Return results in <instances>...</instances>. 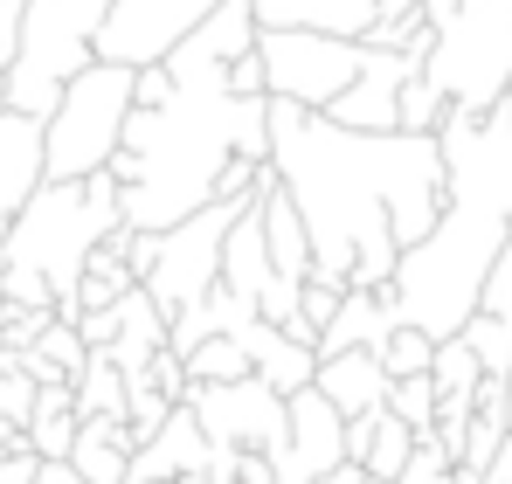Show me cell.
I'll return each instance as SVG.
<instances>
[{
  "label": "cell",
  "mask_w": 512,
  "mask_h": 484,
  "mask_svg": "<svg viewBox=\"0 0 512 484\" xmlns=\"http://www.w3.org/2000/svg\"><path fill=\"white\" fill-rule=\"evenodd\" d=\"M423 77L450 97V111H492L512 83V0H457L443 28H429Z\"/></svg>",
  "instance_id": "cell-6"
},
{
  "label": "cell",
  "mask_w": 512,
  "mask_h": 484,
  "mask_svg": "<svg viewBox=\"0 0 512 484\" xmlns=\"http://www.w3.org/2000/svg\"><path fill=\"white\" fill-rule=\"evenodd\" d=\"M485 484H512V429H506V443H499V457L485 464Z\"/></svg>",
  "instance_id": "cell-41"
},
{
  "label": "cell",
  "mask_w": 512,
  "mask_h": 484,
  "mask_svg": "<svg viewBox=\"0 0 512 484\" xmlns=\"http://www.w3.org/2000/svg\"><path fill=\"white\" fill-rule=\"evenodd\" d=\"M125 111H132V70L90 56L84 70L63 83L56 111L42 118V180H90V173H104L111 153H118Z\"/></svg>",
  "instance_id": "cell-5"
},
{
  "label": "cell",
  "mask_w": 512,
  "mask_h": 484,
  "mask_svg": "<svg viewBox=\"0 0 512 484\" xmlns=\"http://www.w3.org/2000/svg\"><path fill=\"white\" fill-rule=\"evenodd\" d=\"M395 332V312H388V298L381 291H340V312L326 319V332H319V360L326 353H353V346H381Z\"/></svg>",
  "instance_id": "cell-21"
},
{
  "label": "cell",
  "mask_w": 512,
  "mask_h": 484,
  "mask_svg": "<svg viewBox=\"0 0 512 484\" xmlns=\"http://www.w3.org/2000/svg\"><path fill=\"white\" fill-rule=\"evenodd\" d=\"M256 222H263V249H270V270L277 277H291V284H305L312 277V236H305V222H298V208H291V194L277 187V173L256 187Z\"/></svg>",
  "instance_id": "cell-16"
},
{
  "label": "cell",
  "mask_w": 512,
  "mask_h": 484,
  "mask_svg": "<svg viewBox=\"0 0 512 484\" xmlns=\"http://www.w3.org/2000/svg\"><path fill=\"white\" fill-rule=\"evenodd\" d=\"M395 484H457V464H450L429 436H416V450H409V464H402Z\"/></svg>",
  "instance_id": "cell-35"
},
{
  "label": "cell",
  "mask_w": 512,
  "mask_h": 484,
  "mask_svg": "<svg viewBox=\"0 0 512 484\" xmlns=\"http://www.w3.org/2000/svg\"><path fill=\"white\" fill-rule=\"evenodd\" d=\"M0 111H7V77H0Z\"/></svg>",
  "instance_id": "cell-43"
},
{
  "label": "cell",
  "mask_w": 512,
  "mask_h": 484,
  "mask_svg": "<svg viewBox=\"0 0 512 484\" xmlns=\"http://www.w3.org/2000/svg\"><path fill=\"white\" fill-rule=\"evenodd\" d=\"M70 464L84 484H132V429L125 415H77Z\"/></svg>",
  "instance_id": "cell-18"
},
{
  "label": "cell",
  "mask_w": 512,
  "mask_h": 484,
  "mask_svg": "<svg viewBox=\"0 0 512 484\" xmlns=\"http://www.w3.org/2000/svg\"><path fill=\"white\" fill-rule=\"evenodd\" d=\"M35 484H84L70 457H35Z\"/></svg>",
  "instance_id": "cell-39"
},
{
  "label": "cell",
  "mask_w": 512,
  "mask_h": 484,
  "mask_svg": "<svg viewBox=\"0 0 512 484\" xmlns=\"http://www.w3.org/2000/svg\"><path fill=\"white\" fill-rule=\"evenodd\" d=\"M104 7L111 0H28L21 7V42L7 63V111H28V118L56 111L63 83L90 63Z\"/></svg>",
  "instance_id": "cell-7"
},
{
  "label": "cell",
  "mask_w": 512,
  "mask_h": 484,
  "mask_svg": "<svg viewBox=\"0 0 512 484\" xmlns=\"http://www.w3.org/2000/svg\"><path fill=\"white\" fill-rule=\"evenodd\" d=\"M277 270H270V249H263V222H256V201L229 222V236H222V291H236V298H250L256 305V291L270 284Z\"/></svg>",
  "instance_id": "cell-22"
},
{
  "label": "cell",
  "mask_w": 512,
  "mask_h": 484,
  "mask_svg": "<svg viewBox=\"0 0 512 484\" xmlns=\"http://www.w3.org/2000/svg\"><path fill=\"white\" fill-rule=\"evenodd\" d=\"M201 471H208V436L187 415V402L173 408L153 436L132 443V484H180V478H201Z\"/></svg>",
  "instance_id": "cell-13"
},
{
  "label": "cell",
  "mask_w": 512,
  "mask_h": 484,
  "mask_svg": "<svg viewBox=\"0 0 512 484\" xmlns=\"http://www.w3.org/2000/svg\"><path fill=\"white\" fill-rule=\"evenodd\" d=\"M35 187H42V118L0 111V236H7V222L28 208Z\"/></svg>",
  "instance_id": "cell-14"
},
{
  "label": "cell",
  "mask_w": 512,
  "mask_h": 484,
  "mask_svg": "<svg viewBox=\"0 0 512 484\" xmlns=\"http://www.w3.org/2000/svg\"><path fill=\"white\" fill-rule=\"evenodd\" d=\"M506 422H512V374H506Z\"/></svg>",
  "instance_id": "cell-42"
},
{
  "label": "cell",
  "mask_w": 512,
  "mask_h": 484,
  "mask_svg": "<svg viewBox=\"0 0 512 484\" xmlns=\"http://www.w3.org/2000/svg\"><path fill=\"white\" fill-rule=\"evenodd\" d=\"M215 7H222V0H111L104 21H97L90 56H97V63H125V70L167 63Z\"/></svg>",
  "instance_id": "cell-11"
},
{
  "label": "cell",
  "mask_w": 512,
  "mask_h": 484,
  "mask_svg": "<svg viewBox=\"0 0 512 484\" xmlns=\"http://www.w3.org/2000/svg\"><path fill=\"white\" fill-rule=\"evenodd\" d=\"M180 367H187V381H243V374H250V353H243V339L215 332V339H201L194 353H180Z\"/></svg>",
  "instance_id": "cell-27"
},
{
  "label": "cell",
  "mask_w": 512,
  "mask_h": 484,
  "mask_svg": "<svg viewBox=\"0 0 512 484\" xmlns=\"http://www.w3.org/2000/svg\"><path fill=\"white\" fill-rule=\"evenodd\" d=\"M56 312H35V305H0V353H28L42 339V325Z\"/></svg>",
  "instance_id": "cell-34"
},
{
  "label": "cell",
  "mask_w": 512,
  "mask_h": 484,
  "mask_svg": "<svg viewBox=\"0 0 512 484\" xmlns=\"http://www.w3.org/2000/svg\"><path fill=\"white\" fill-rule=\"evenodd\" d=\"M457 339L471 346V360H478V374H485V381H506V374H512V325H506V319H492V312H471Z\"/></svg>",
  "instance_id": "cell-26"
},
{
  "label": "cell",
  "mask_w": 512,
  "mask_h": 484,
  "mask_svg": "<svg viewBox=\"0 0 512 484\" xmlns=\"http://www.w3.org/2000/svg\"><path fill=\"white\" fill-rule=\"evenodd\" d=\"M180 484H201V478H180Z\"/></svg>",
  "instance_id": "cell-44"
},
{
  "label": "cell",
  "mask_w": 512,
  "mask_h": 484,
  "mask_svg": "<svg viewBox=\"0 0 512 484\" xmlns=\"http://www.w3.org/2000/svg\"><path fill=\"white\" fill-rule=\"evenodd\" d=\"M187 415L222 450H263L270 457L284 443V395L263 388L256 374H243V381H194L187 388Z\"/></svg>",
  "instance_id": "cell-12"
},
{
  "label": "cell",
  "mask_w": 512,
  "mask_h": 484,
  "mask_svg": "<svg viewBox=\"0 0 512 484\" xmlns=\"http://www.w3.org/2000/svg\"><path fill=\"white\" fill-rule=\"evenodd\" d=\"M21 443H28V457H70V443H77V402H70V388H35V408L21 422Z\"/></svg>",
  "instance_id": "cell-23"
},
{
  "label": "cell",
  "mask_w": 512,
  "mask_h": 484,
  "mask_svg": "<svg viewBox=\"0 0 512 484\" xmlns=\"http://www.w3.org/2000/svg\"><path fill=\"white\" fill-rule=\"evenodd\" d=\"M111 332H118V305H104V312H77V339H84V346H111Z\"/></svg>",
  "instance_id": "cell-37"
},
{
  "label": "cell",
  "mask_w": 512,
  "mask_h": 484,
  "mask_svg": "<svg viewBox=\"0 0 512 484\" xmlns=\"http://www.w3.org/2000/svg\"><path fill=\"white\" fill-rule=\"evenodd\" d=\"M0 484H35V457L28 450H7L0 457Z\"/></svg>",
  "instance_id": "cell-40"
},
{
  "label": "cell",
  "mask_w": 512,
  "mask_h": 484,
  "mask_svg": "<svg viewBox=\"0 0 512 484\" xmlns=\"http://www.w3.org/2000/svg\"><path fill=\"white\" fill-rule=\"evenodd\" d=\"M243 353H250V374L263 388H277V395H298V388H312V374H319V353L305 346V339H291L284 325H263L250 319L243 332Z\"/></svg>",
  "instance_id": "cell-15"
},
{
  "label": "cell",
  "mask_w": 512,
  "mask_h": 484,
  "mask_svg": "<svg viewBox=\"0 0 512 484\" xmlns=\"http://www.w3.org/2000/svg\"><path fill=\"white\" fill-rule=\"evenodd\" d=\"M167 346V319L153 312V298L146 291H125L118 298V332H111V360H118V374H125V388H146V367H153V353Z\"/></svg>",
  "instance_id": "cell-19"
},
{
  "label": "cell",
  "mask_w": 512,
  "mask_h": 484,
  "mask_svg": "<svg viewBox=\"0 0 512 484\" xmlns=\"http://www.w3.org/2000/svg\"><path fill=\"white\" fill-rule=\"evenodd\" d=\"M167 104L125 111L111 180H118V215L125 229L160 236L187 222L194 208L215 201V180L229 160H263L270 166V97H229L222 63H201L187 49L167 56Z\"/></svg>",
  "instance_id": "cell-2"
},
{
  "label": "cell",
  "mask_w": 512,
  "mask_h": 484,
  "mask_svg": "<svg viewBox=\"0 0 512 484\" xmlns=\"http://www.w3.org/2000/svg\"><path fill=\"white\" fill-rule=\"evenodd\" d=\"M229 484H277L270 478V457H263V450H243V457H236V478Z\"/></svg>",
  "instance_id": "cell-38"
},
{
  "label": "cell",
  "mask_w": 512,
  "mask_h": 484,
  "mask_svg": "<svg viewBox=\"0 0 512 484\" xmlns=\"http://www.w3.org/2000/svg\"><path fill=\"white\" fill-rule=\"evenodd\" d=\"M436 146H443V173H450V194L464 201H485L512 222V83L492 111H450L436 125Z\"/></svg>",
  "instance_id": "cell-10"
},
{
  "label": "cell",
  "mask_w": 512,
  "mask_h": 484,
  "mask_svg": "<svg viewBox=\"0 0 512 484\" xmlns=\"http://www.w3.org/2000/svg\"><path fill=\"white\" fill-rule=\"evenodd\" d=\"M118 236H125V229H118ZM118 236H104L97 249H90L84 277H77V312H104V305H118L125 291H139V277H132V263H125Z\"/></svg>",
  "instance_id": "cell-24"
},
{
  "label": "cell",
  "mask_w": 512,
  "mask_h": 484,
  "mask_svg": "<svg viewBox=\"0 0 512 484\" xmlns=\"http://www.w3.org/2000/svg\"><path fill=\"white\" fill-rule=\"evenodd\" d=\"M146 381H153V388H160V395H167V402H187V388H194V381H187V367H180V353H173V346H160V353H153V367H146Z\"/></svg>",
  "instance_id": "cell-36"
},
{
  "label": "cell",
  "mask_w": 512,
  "mask_h": 484,
  "mask_svg": "<svg viewBox=\"0 0 512 484\" xmlns=\"http://www.w3.org/2000/svg\"><path fill=\"white\" fill-rule=\"evenodd\" d=\"M506 229L512 222L499 208L450 194L443 215H436V229L395 256V277H388V291H381L388 312H395V325H416L429 339H457L464 319L478 312V284H485V270H492Z\"/></svg>",
  "instance_id": "cell-4"
},
{
  "label": "cell",
  "mask_w": 512,
  "mask_h": 484,
  "mask_svg": "<svg viewBox=\"0 0 512 484\" xmlns=\"http://www.w3.org/2000/svg\"><path fill=\"white\" fill-rule=\"evenodd\" d=\"M443 118H450V97L416 70V77L402 83V97H395V132H436Z\"/></svg>",
  "instance_id": "cell-28"
},
{
  "label": "cell",
  "mask_w": 512,
  "mask_h": 484,
  "mask_svg": "<svg viewBox=\"0 0 512 484\" xmlns=\"http://www.w3.org/2000/svg\"><path fill=\"white\" fill-rule=\"evenodd\" d=\"M367 42L353 35H319V28H256V63H263V90L298 104V111H326L346 83L360 77Z\"/></svg>",
  "instance_id": "cell-8"
},
{
  "label": "cell",
  "mask_w": 512,
  "mask_h": 484,
  "mask_svg": "<svg viewBox=\"0 0 512 484\" xmlns=\"http://www.w3.org/2000/svg\"><path fill=\"white\" fill-rule=\"evenodd\" d=\"M388 415H395V422H409L416 436H429V429H436V388H429V374L388 381Z\"/></svg>",
  "instance_id": "cell-31"
},
{
  "label": "cell",
  "mask_w": 512,
  "mask_h": 484,
  "mask_svg": "<svg viewBox=\"0 0 512 484\" xmlns=\"http://www.w3.org/2000/svg\"><path fill=\"white\" fill-rule=\"evenodd\" d=\"M367 484H381V478H367Z\"/></svg>",
  "instance_id": "cell-45"
},
{
  "label": "cell",
  "mask_w": 512,
  "mask_h": 484,
  "mask_svg": "<svg viewBox=\"0 0 512 484\" xmlns=\"http://www.w3.org/2000/svg\"><path fill=\"white\" fill-rule=\"evenodd\" d=\"M381 0H250L256 28H319V35H367Z\"/></svg>",
  "instance_id": "cell-20"
},
{
  "label": "cell",
  "mask_w": 512,
  "mask_h": 484,
  "mask_svg": "<svg viewBox=\"0 0 512 484\" xmlns=\"http://www.w3.org/2000/svg\"><path fill=\"white\" fill-rule=\"evenodd\" d=\"M478 312H492V319L512 325V229L499 242V256H492V270H485V284H478Z\"/></svg>",
  "instance_id": "cell-32"
},
{
  "label": "cell",
  "mask_w": 512,
  "mask_h": 484,
  "mask_svg": "<svg viewBox=\"0 0 512 484\" xmlns=\"http://www.w3.org/2000/svg\"><path fill=\"white\" fill-rule=\"evenodd\" d=\"M243 208H250V201H208V208H194L187 222L160 229V256H153V270L139 277V291L153 298L160 319H180L187 305H201V298L215 291V277H222V236H229V222H236Z\"/></svg>",
  "instance_id": "cell-9"
},
{
  "label": "cell",
  "mask_w": 512,
  "mask_h": 484,
  "mask_svg": "<svg viewBox=\"0 0 512 484\" xmlns=\"http://www.w3.org/2000/svg\"><path fill=\"white\" fill-rule=\"evenodd\" d=\"M28 408H35V381L21 374V360H14V353H0V422H7V429H21V422H28Z\"/></svg>",
  "instance_id": "cell-33"
},
{
  "label": "cell",
  "mask_w": 512,
  "mask_h": 484,
  "mask_svg": "<svg viewBox=\"0 0 512 484\" xmlns=\"http://www.w3.org/2000/svg\"><path fill=\"white\" fill-rule=\"evenodd\" d=\"M333 312H340V291H333V284H319V277H305V284H298V319L284 325V332H291V339H305V346L319 353V332H326Z\"/></svg>",
  "instance_id": "cell-30"
},
{
  "label": "cell",
  "mask_w": 512,
  "mask_h": 484,
  "mask_svg": "<svg viewBox=\"0 0 512 484\" xmlns=\"http://www.w3.org/2000/svg\"><path fill=\"white\" fill-rule=\"evenodd\" d=\"M270 173L312 236V277L333 291H388L395 256L450 201L436 132H346L284 97H270Z\"/></svg>",
  "instance_id": "cell-1"
},
{
  "label": "cell",
  "mask_w": 512,
  "mask_h": 484,
  "mask_svg": "<svg viewBox=\"0 0 512 484\" xmlns=\"http://www.w3.org/2000/svg\"><path fill=\"white\" fill-rule=\"evenodd\" d=\"M70 402H77V415H125V374L104 346H90L84 374L70 381Z\"/></svg>",
  "instance_id": "cell-25"
},
{
  "label": "cell",
  "mask_w": 512,
  "mask_h": 484,
  "mask_svg": "<svg viewBox=\"0 0 512 484\" xmlns=\"http://www.w3.org/2000/svg\"><path fill=\"white\" fill-rule=\"evenodd\" d=\"M429 353H436V339H429V332H416V325H395V332L374 346V360H381V374H388V381L429 374Z\"/></svg>",
  "instance_id": "cell-29"
},
{
  "label": "cell",
  "mask_w": 512,
  "mask_h": 484,
  "mask_svg": "<svg viewBox=\"0 0 512 484\" xmlns=\"http://www.w3.org/2000/svg\"><path fill=\"white\" fill-rule=\"evenodd\" d=\"M312 388L340 408L346 422L388 402V374H381V360H374L367 346H353V353H326V360H319V374H312Z\"/></svg>",
  "instance_id": "cell-17"
},
{
  "label": "cell",
  "mask_w": 512,
  "mask_h": 484,
  "mask_svg": "<svg viewBox=\"0 0 512 484\" xmlns=\"http://www.w3.org/2000/svg\"><path fill=\"white\" fill-rule=\"evenodd\" d=\"M118 229H125V215H118L111 173L42 180L0 236V305H35V312L77 325V277H84L90 249Z\"/></svg>",
  "instance_id": "cell-3"
}]
</instances>
